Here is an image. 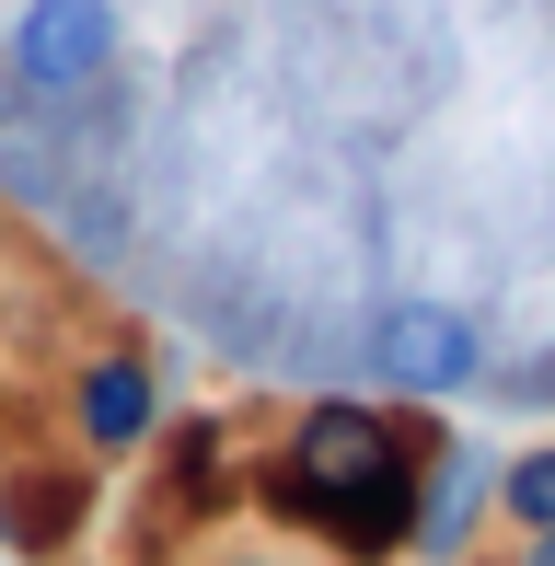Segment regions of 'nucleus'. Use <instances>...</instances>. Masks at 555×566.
<instances>
[{
	"label": "nucleus",
	"mask_w": 555,
	"mask_h": 566,
	"mask_svg": "<svg viewBox=\"0 0 555 566\" xmlns=\"http://www.w3.org/2000/svg\"><path fill=\"white\" fill-rule=\"evenodd\" d=\"M417 474H428L417 428H394L370 394H324V405L290 417V440H278V462L255 474V497L290 532L336 544L347 566H383V555H406V532H417Z\"/></svg>",
	"instance_id": "f257e3e1"
},
{
	"label": "nucleus",
	"mask_w": 555,
	"mask_h": 566,
	"mask_svg": "<svg viewBox=\"0 0 555 566\" xmlns=\"http://www.w3.org/2000/svg\"><path fill=\"white\" fill-rule=\"evenodd\" d=\"M486 509H498V451H486V440H428L406 555H417V566H463L474 532H486Z\"/></svg>",
	"instance_id": "39448f33"
},
{
	"label": "nucleus",
	"mask_w": 555,
	"mask_h": 566,
	"mask_svg": "<svg viewBox=\"0 0 555 566\" xmlns=\"http://www.w3.org/2000/svg\"><path fill=\"white\" fill-rule=\"evenodd\" d=\"M0 254H12V220H0Z\"/></svg>",
	"instance_id": "9d476101"
},
{
	"label": "nucleus",
	"mask_w": 555,
	"mask_h": 566,
	"mask_svg": "<svg viewBox=\"0 0 555 566\" xmlns=\"http://www.w3.org/2000/svg\"><path fill=\"white\" fill-rule=\"evenodd\" d=\"M116 70V0H23L12 12V93L23 105H82Z\"/></svg>",
	"instance_id": "7ed1b4c3"
},
{
	"label": "nucleus",
	"mask_w": 555,
	"mask_h": 566,
	"mask_svg": "<svg viewBox=\"0 0 555 566\" xmlns=\"http://www.w3.org/2000/svg\"><path fill=\"white\" fill-rule=\"evenodd\" d=\"M521 566H555V532H533V544H521Z\"/></svg>",
	"instance_id": "6e6552de"
},
{
	"label": "nucleus",
	"mask_w": 555,
	"mask_h": 566,
	"mask_svg": "<svg viewBox=\"0 0 555 566\" xmlns=\"http://www.w3.org/2000/svg\"><path fill=\"white\" fill-rule=\"evenodd\" d=\"M232 566H278V555H232Z\"/></svg>",
	"instance_id": "1a4fd4ad"
},
{
	"label": "nucleus",
	"mask_w": 555,
	"mask_h": 566,
	"mask_svg": "<svg viewBox=\"0 0 555 566\" xmlns=\"http://www.w3.org/2000/svg\"><path fill=\"white\" fill-rule=\"evenodd\" d=\"M498 521L533 544V532H555V440H533V451H510L498 462Z\"/></svg>",
	"instance_id": "423d86ee"
},
{
	"label": "nucleus",
	"mask_w": 555,
	"mask_h": 566,
	"mask_svg": "<svg viewBox=\"0 0 555 566\" xmlns=\"http://www.w3.org/2000/svg\"><path fill=\"white\" fill-rule=\"evenodd\" d=\"M174 485H186V497H220V428L209 417H186V440H174Z\"/></svg>",
	"instance_id": "0eeeda50"
},
{
	"label": "nucleus",
	"mask_w": 555,
	"mask_h": 566,
	"mask_svg": "<svg viewBox=\"0 0 555 566\" xmlns=\"http://www.w3.org/2000/svg\"><path fill=\"white\" fill-rule=\"evenodd\" d=\"M70 440L93 462H128L163 440V370H150L139 347H93L82 370H70Z\"/></svg>",
	"instance_id": "20e7f679"
},
{
	"label": "nucleus",
	"mask_w": 555,
	"mask_h": 566,
	"mask_svg": "<svg viewBox=\"0 0 555 566\" xmlns=\"http://www.w3.org/2000/svg\"><path fill=\"white\" fill-rule=\"evenodd\" d=\"M370 394H394V405H451V394H474L486 381V324L463 313V301H383L370 313Z\"/></svg>",
	"instance_id": "f03ea898"
}]
</instances>
